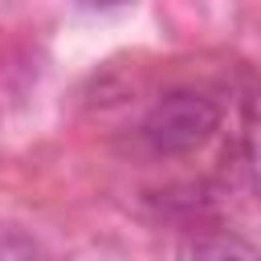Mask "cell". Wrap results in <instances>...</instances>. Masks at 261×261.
I'll list each match as a JSON object with an SVG mask.
<instances>
[{
	"instance_id": "7a4b0ae2",
	"label": "cell",
	"mask_w": 261,
	"mask_h": 261,
	"mask_svg": "<svg viewBox=\"0 0 261 261\" xmlns=\"http://www.w3.org/2000/svg\"><path fill=\"white\" fill-rule=\"evenodd\" d=\"M257 249L241 237H192L184 245V257H253Z\"/></svg>"
},
{
	"instance_id": "3957f363",
	"label": "cell",
	"mask_w": 261,
	"mask_h": 261,
	"mask_svg": "<svg viewBox=\"0 0 261 261\" xmlns=\"http://www.w3.org/2000/svg\"><path fill=\"white\" fill-rule=\"evenodd\" d=\"M29 253H37V241L33 237H24L16 228H4L0 232V257H29Z\"/></svg>"
},
{
	"instance_id": "6da1fadb",
	"label": "cell",
	"mask_w": 261,
	"mask_h": 261,
	"mask_svg": "<svg viewBox=\"0 0 261 261\" xmlns=\"http://www.w3.org/2000/svg\"><path fill=\"white\" fill-rule=\"evenodd\" d=\"M216 130H220V106L200 90L163 94L139 126L143 143L155 155H192L204 143H212Z\"/></svg>"
},
{
	"instance_id": "277c9868",
	"label": "cell",
	"mask_w": 261,
	"mask_h": 261,
	"mask_svg": "<svg viewBox=\"0 0 261 261\" xmlns=\"http://www.w3.org/2000/svg\"><path fill=\"white\" fill-rule=\"evenodd\" d=\"M82 4H90V8H118V4H126V0H82Z\"/></svg>"
}]
</instances>
